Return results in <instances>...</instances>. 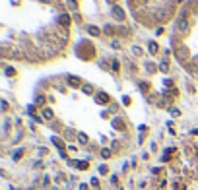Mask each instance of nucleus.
<instances>
[{
	"instance_id": "nucleus-19",
	"label": "nucleus",
	"mask_w": 198,
	"mask_h": 190,
	"mask_svg": "<svg viewBox=\"0 0 198 190\" xmlns=\"http://www.w3.org/2000/svg\"><path fill=\"white\" fill-rule=\"evenodd\" d=\"M22 153H23V151L19 149V151H16V153H14V157H16V159H19V157H22Z\"/></svg>"
},
{
	"instance_id": "nucleus-9",
	"label": "nucleus",
	"mask_w": 198,
	"mask_h": 190,
	"mask_svg": "<svg viewBox=\"0 0 198 190\" xmlns=\"http://www.w3.org/2000/svg\"><path fill=\"white\" fill-rule=\"evenodd\" d=\"M43 116H45V118H53V111L51 109H45V111H43Z\"/></svg>"
},
{
	"instance_id": "nucleus-1",
	"label": "nucleus",
	"mask_w": 198,
	"mask_h": 190,
	"mask_svg": "<svg viewBox=\"0 0 198 190\" xmlns=\"http://www.w3.org/2000/svg\"><path fill=\"white\" fill-rule=\"evenodd\" d=\"M111 12H113V18H115L117 22H125V10H122V8L113 6V8H111Z\"/></svg>"
},
{
	"instance_id": "nucleus-2",
	"label": "nucleus",
	"mask_w": 198,
	"mask_h": 190,
	"mask_svg": "<svg viewBox=\"0 0 198 190\" xmlns=\"http://www.w3.org/2000/svg\"><path fill=\"white\" fill-rule=\"evenodd\" d=\"M177 58H179V60H184V58H189V51H186L184 47H179V49H177Z\"/></svg>"
},
{
	"instance_id": "nucleus-6",
	"label": "nucleus",
	"mask_w": 198,
	"mask_h": 190,
	"mask_svg": "<svg viewBox=\"0 0 198 190\" xmlns=\"http://www.w3.org/2000/svg\"><path fill=\"white\" fill-rule=\"evenodd\" d=\"M68 22H70V18H68L66 14H62V16L58 18V23H60V25H68Z\"/></svg>"
},
{
	"instance_id": "nucleus-16",
	"label": "nucleus",
	"mask_w": 198,
	"mask_h": 190,
	"mask_svg": "<svg viewBox=\"0 0 198 190\" xmlns=\"http://www.w3.org/2000/svg\"><path fill=\"white\" fill-rule=\"evenodd\" d=\"M113 124H115V128H122V122H120V120H119V118H117V120H115V122H113Z\"/></svg>"
},
{
	"instance_id": "nucleus-17",
	"label": "nucleus",
	"mask_w": 198,
	"mask_h": 190,
	"mask_svg": "<svg viewBox=\"0 0 198 190\" xmlns=\"http://www.w3.org/2000/svg\"><path fill=\"white\" fill-rule=\"evenodd\" d=\"M101 155H103V157L107 159V157H109V155H111V153H109V149H103V151H101Z\"/></svg>"
},
{
	"instance_id": "nucleus-8",
	"label": "nucleus",
	"mask_w": 198,
	"mask_h": 190,
	"mask_svg": "<svg viewBox=\"0 0 198 190\" xmlns=\"http://www.w3.org/2000/svg\"><path fill=\"white\" fill-rule=\"evenodd\" d=\"M157 51H159V49H157V43L152 41V43H150V52H152V54H156Z\"/></svg>"
},
{
	"instance_id": "nucleus-18",
	"label": "nucleus",
	"mask_w": 198,
	"mask_h": 190,
	"mask_svg": "<svg viewBox=\"0 0 198 190\" xmlns=\"http://www.w3.org/2000/svg\"><path fill=\"white\" fill-rule=\"evenodd\" d=\"M146 68H148V72H153V70H156V66H153V64H146Z\"/></svg>"
},
{
	"instance_id": "nucleus-5",
	"label": "nucleus",
	"mask_w": 198,
	"mask_h": 190,
	"mask_svg": "<svg viewBox=\"0 0 198 190\" xmlns=\"http://www.w3.org/2000/svg\"><path fill=\"white\" fill-rule=\"evenodd\" d=\"M177 27H179V31H186V27H189V23H186L183 18H181V19H179V25H177Z\"/></svg>"
},
{
	"instance_id": "nucleus-4",
	"label": "nucleus",
	"mask_w": 198,
	"mask_h": 190,
	"mask_svg": "<svg viewBox=\"0 0 198 190\" xmlns=\"http://www.w3.org/2000/svg\"><path fill=\"white\" fill-rule=\"evenodd\" d=\"M68 84L72 85V87H80V80L74 78V76H68Z\"/></svg>"
},
{
	"instance_id": "nucleus-21",
	"label": "nucleus",
	"mask_w": 198,
	"mask_h": 190,
	"mask_svg": "<svg viewBox=\"0 0 198 190\" xmlns=\"http://www.w3.org/2000/svg\"><path fill=\"white\" fill-rule=\"evenodd\" d=\"M41 2H51V0H41Z\"/></svg>"
},
{
	"instance_id": "nucleus-11",
	"label": "nucleus",
	"mask_w": 198,
	"mask_h": 190,
	"mask_svg": "<svg viewBox=\"0 0 198 190\" xmlns=\"http://www.w3.org/2000/svg\"><path fill=\"white\" fill-rule=\"evenodd\" d=\"M84 93L91 95V93H93V87H91V85H84Z\"/></svg>"
},
{
	"instance_id": "nucleus-13",
	"label": "nucleus",
	"mask_w": 198,
	"mask_h": 190,
	"mask_svg": "<svg viewBox=\"0 0 198 190\" xmlns=\"http://www.w3.org/2000/svg\"><path fill=\"white\" fill-rule=\"evenodd\" d=\"M53 142H55V146H58V148H60V151H62V142H60L58 138H53Z\"/></svg>"
},
{
	"instance_id": "nucleus-7",
	"label": "nucleus",
	"mask_w": 198,
	"mask_h": 190,
	"mask_svg": "<svg viewBox=\"0 0 198 190\" xmlns=\"http://www.w3.org/2000/svg\"><path fill=\"white\" fill-rule=\"evenodd\" d=\"M78 140H80V144H88V136L84 134V132H80V134H78Z\"/></svg>"
},
{
	"instance_id": "nucleus-10",
	"label": "nucleus",
	"mask_w": 198,
	"mask_h": 190,
	"mask_svg": "<svg viewBox=\"0 0 198 190\" xmlns=\"http://www.w3.org/2000/svg\"><path fill=\"white\" fill-rule=\"evenodd\" d=\"M88 31L91 33V35H99V29H97V27H93V25H89V27H88Z\"/></svg>"
},
{
	"instance_id": "nucleus-12",
	"label": "nucleus",
	"mask_w": 198,
	"mask_h": 190,
	"mask_svg": "<svg viewBox=\"0 0 198 190\" xmlns=\"http://www.w3.org/2000/svg\"><path fill=\"white\" fill-rule=\"evenodd\" d=\"M132 52H134L136 56H140V54H142V49H138V47H132Z\"/></svg>"
},
{
	"instance_id": "nucleus-14",
	"label": "nucleus",
	"mask_w": 198,
	"mask_h": 190,
	"mask_svg": "<svg viewBox=\"0 0 198 190\" xmlns=\"http://www.w3.org/2000/svg\"><path fill=\"white\" fill-rule=\"evenodd\" d=\"M159 68H161V72H167V68H169V66H167V62H161V64H159Z\"/></svg>"
},
{
	"instance_id": "nucleus-15",
	"label": "nucleus",
	"mask_w": 198,
	"mask_h": 190,
	"mask_svg": "<svg viewBox=\"0 0 198 190\" xmlns=\"http://www.w3.org/2000/svg\"><path fill=\"white\" fill-rule=\"evenodd\" d=\"M6 76L12 78V76H14V68H6Z\"/></svg>"
},
{
	"instance_id": "nucleus-3",
	"label": "nucleus",
	"mask_w": 198,
	"mask_h": 190,
	"mask_svg": "<svg viewBox=\"0 0 198 190\" xmlns=\"http://www.w3.org/2000/svg\"><path fill=\"white\" fill-rule=\"evenodd\" d=\"M97 103H99V105L109 103V95H107V93H99V95H97Z\"/></svg>"
},
{
	"instance_id": "nucleus-20",
	"label": "nucleus",
	"mask_w": 198,
	"mask_h": 190,
	"mask_svg": "<svg viewBox=\"0 0 198 190\" xmlns=\"http://www.w3.org/2000/svg\"><path fill=\"white\" fill-rule=\"evenodd\" d=\"M68 6H70L72 10H76V4H74V0H68Z\"/></svg>"
}]
</instances>
